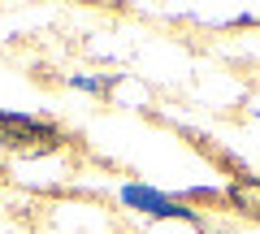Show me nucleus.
<instances>
[{"mask_svg": "<svg viewBox=\"0 0 260 234\" xmlns=\"http://www.w3.org/2000/svg\"><path fill=\"white\" fill-rule=\"evenodd\" d=\"M0 139L9 143H39V139H52V130L30 117H9V113H0Z\"/></svg>", "mask_w": 260, "mask_h": 234, "instance_id": "1", "label": "nucleus"}, {"mask_svg": "<svg viewBox=\"0 0 260 234\" xmlns=\"http://www.w3.org/2000/svg\"><path fill=\"white\" fill-rule=\"evenodd\" d=\"M126 199H130V204H143V208H152L156 217H191V213H182L178 204H169V199L152 195V191H139V187H130V191H126Z\"/></svg>", "mask_w": 260, "mask_h": 234, "instance_id": "2", "label": "nucleus"}, {"mask_svg": "<svg viewBox=\"0 0 260 234\" xmlns=\"http://www.w3.org/2000/svg\"><path fill=\"white\" fill-rule=\"evenodd\" d=\"M230 199L243 208V213L260 217V182H234V187H230Z\"/></svg>", "mask_w": 260, "mask_h": 234, "instance_id": "3", "label": "nucleus"}]
</instances>
